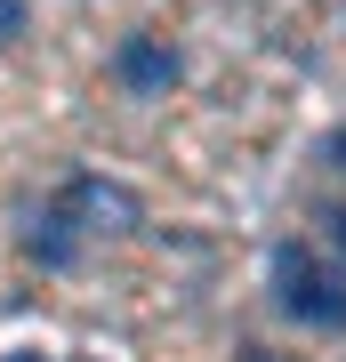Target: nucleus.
<instances>
[{"instance_id": "3", "label": "nucleus", "mask_w": 346, "mask_h": 362, "mask_svg": "<svg viewBox=\"0 0 346 362\" xmlns=\"http://www.w3.org/2000/svg\"><path fill=\"white\" fill-rule=\"evenodd\" d=\"M113 81H121L129 97H161L169 81H178V49L154 40V33H129L121 49H113Z\"/></svg>"}, {"instance_id": "6", "label": "nucleus", "mask_w": 346, "mask_h": 362, "mask_svg": "<svg viewBox=\"0 0 346 362\" xmlns=\"http://www.w3.org/2000/svg\"><path fill=\"white\" fill-rule=\"evenodd\" d=\"M258 362H274V354H258Z\"/></svg>"}, {"instance_id": "1", "label": "nucleus", "mask_w": 346, "mask_h": 362, "mask_svg": "<svg viewBox=\"0 0 346 362\" xmlns=\"http://www.w3.org/2000/svg\"><path fill=\"white\" fill-rule=\"evenodd\" d=\"M121 226H137V194H129V185H113V177H64L57 202L40 209V226H33V258L40 266H73L97 233H121Z\"/></svg>"}, {"instance_id": "4", "label": "nucleus", "mask_w": 346, "mask_h": 362, "mask_svg": "<svg viewBox=\"0 0 346 362\" xmlns=\"http://www.w3.org/2000/svg\"><path fill=\"white\" fill-rule=\"evenodd\" d=\"M330 161H338V169H346V129H338V137H330Z\"/></svg>"}, {"instance_id": "2", "label": "nucleus", "mask_w": 346, "mask_h": 362, "mask_svg": "<svg viewBox=\"0 0 346 362\" xmlns=\"http://www.w3.org/2000/svg\"><path fill=\"white\" fill-rule=\"evenodd\" d=\"M274 298H282V314H298L314 330H346V282L322 274L306 250H274Z\"/></svg>"}, {"instance_id": "5", "label": "nucleus", "mask_w": 346, "mask_h": 362, "mask_svg": "<svg viewBox=\"0 0 346 362\" xmlns=\"http://www.w3.org/2000/svg\"><path fill=\"white\" fill-rule=\"evenodd\" d=\"M330 226H338V242H346V218H330Z\"/></svg>"}]
</instances>
